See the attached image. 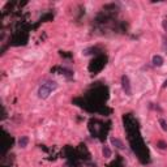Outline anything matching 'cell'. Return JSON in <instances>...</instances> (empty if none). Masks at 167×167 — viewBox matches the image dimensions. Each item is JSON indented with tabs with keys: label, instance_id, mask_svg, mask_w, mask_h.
<instances>
[{
	"label": "cell",
	"instance_id": "6da1fadb",
	"mask_svg": "<svg viewBox=\"0 0 167 167\" xmlns=\"http://www.w3.org/2000/svg\"><path fill=\"white\" fill-rule=\"evenodd\" d=\"M56 86H57L56 82H46V84H43L42 86L39 88V90H38L39 98H43V99L47 98L51 94V91L56 89Z\"/></svg>",
	"mask_w": 167,
	"mask_h": 167
},
{
	"label": "cell",
	"instance_id": "7a4b0ae2",
	"mask_svg": "<svg viewBox=\"0 0 167 167\" xmlns=\"http://www.w3.org/2000/svg\"><path fill=\"white\" fill-rule=\"evenodd\" d=\"M121 85H123V90L125 91L127 95H131L132 90H131V84H129V78L127 76H123L121 77Z\"/></svg>",
	"mask_w": 167,
	"mask_h": 167
},
{
	"label": "cell",
	"instance_id": "3957f363",
	"mask_svg": "<svg viewBox=\"0 0 167 167\" xmlns=\"http://www.w3.org/2000/svg\"><path fill=\"white\" fill-rule=\"evenodd\" d=\"M153 64H154L155 67H161L162 64H163V59H162V56H159V55L153 56Z\"/></svg>",
	"mask_w": 167,
	"mask_h": 167
},
{
	"label": "cell",
	"instance_id": "277c9868",
	"mask_svg": "<svg viewBox=\"0 0 167 167\" xmlns=\"http://www.w3.org/2000/svg\"><path fill=\"white\" fill-rule=\"evenodd\" d=\"M111 144H112V145H115L118 149H123V148H124L123 142H121L119 138H111Z\"/></svg>",
	"mask_w": 167,
	"mask_h": 167
},
{
	"label": "cell",
	"instance_id": "5b68a950",
	"mask_svg": "<svg viewBox=\"0 0 167 167\" xmlns=\"http://www.w3.org/2000/svg\"><path fill=\"white\" fill-rule=\"evenodd\" d=\"M28 142H29V138L26 137V136H22V137L18 140V145H20V148H25V146L28 145Z\"/></svg>",
	"mask_w": 167,
	"mask_h": 167
},
{
	"label": "cell",
	"instance_id": "8992f818",
	"mask_svg": "<svg viewBox=\"0 0 167 167\" xmlns=\"http://www.w3.org/2000/svg\"><path fill=\"white\" fill-rule=\"evenodd\" d=\"M157 145H158V148H159V149H162V150L167 148V144H166L165 141H158V142H157Z\"/></svg>",
	"mask_w": 167,
	"mask_h": 167
},
{
	"label": "cell",
	"instance_id": "52a82bcc",
	"mask_svg": "<svg viewBox=\"0 0 167 167\" xmlns=\"http://www.w3.org/2000/svg\"><path fill=\"white\" fill-rule=\"evenodd\" d=\"M103 155L104 157H110L111 155V152H110V149H108L107 146H104L103 148Z\"/></svg>",
	"mask_w": 167,
	"mask_h": 167
},
{
	"label": "cell",
	"instance_id": "ba28073f",
	"mask_svg": "<svg viewBox=\"0 0 167 167\" xmlns=\"http://www.w3.org/2000/svg\"><path fill=\"white\" fill-rule=\"evenodd\" d=\"M159 123H161V125H162V129H163V131H167V124H166V121L163 120V119H161V120H159Z\"/></svg>",
	"mask_w": 167,
	"mask_h": 167
},
{
	"label": "cell",
	"instance_id": "9c48e42d",
	"mask_svg": "<svg viewBox=\"0 0 167 167\" xmlns=\"http://www.w3.org/2000/svg\"><path fill=\"white\" fill-rule=\"evenodd\" d=\"M162 25H163V29H165L166 32H167V21H163V24H162Z\"/></svg>",
	"mask_w": 167,
	"mask_h": 167
},
{
	"label": "cell",
	"instance_id": "30bf717a",
	"mask_svg": "<svg viewBox=\"0 0 167 167\" xmlns=\"http://www.w3.org/2000/svg\"><path fill=\"white\" fill-rule=\"evenodd\" d=\"M163 86H167V81H166V82H165V85H163Z\"/></svg>",
	"mask_w": 167,
	"mask_h": 167
}]
</instances>
